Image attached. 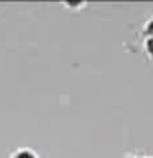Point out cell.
Returning <instances> with one entry per match:
<instances>
[{
	"label": "cell",
	"mask_w": 153,
	"mask_h": 158,
	"mask_svg": "<svg viewBox=\"0 0 153 158\" xmlns=\"http://www.w3.org/2000/svg\"><path fill=\"white\" fill-rule=\"evenodd\" d=\"M13 158H36V156H35L31 152H28V150H20Z\"/></svg>",
	"instance_id": "obj_1"
},
{
	"label": "cell",
	"mask_w": 153,
	"mask_h": 158,
	"mask_svg": "<svg viewBox=\"0 0 153 158\" xmlns=\"http://www.w3.org/2000/svg\"><path fill=\"white\" fill-rule=\"evenodd\" d=\"M147 31L150 33V35H151V38H153V20H151L150 23H148V27H147Z\"/></svg>",
	"instance_id": "obj_3"
},
{
	"label": "cell",
	"mask_w": 153,
	"mask_h": 158,
	"mask_svg": "<svg viewBox=\"0 0 153 158\" xmlns=\"http://www.w3.org/2000/svg\"><path fill=\"white\" fill-rule=\"evenodd\" d=\"M147 48H148V51L151 53V56H153V38L148 40V43H147Z\"/></svg>",
	"instance_id": "obj_2"
}]
</instances>
